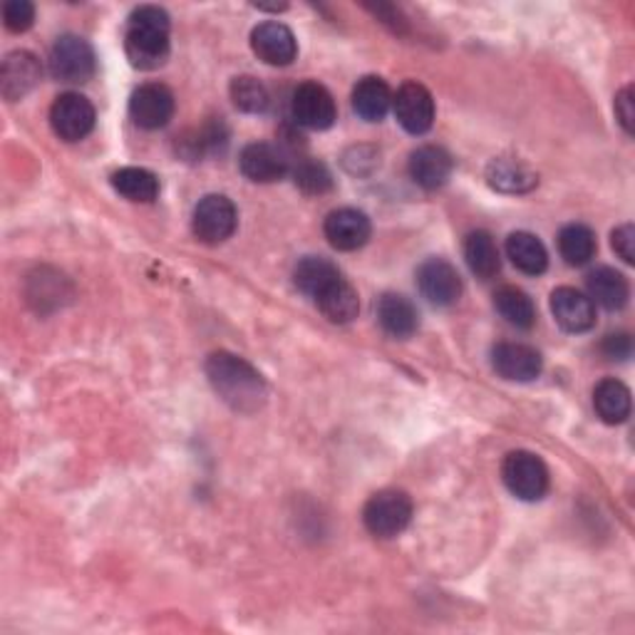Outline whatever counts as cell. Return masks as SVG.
Wrapping results in <instances>:
<instances>
[{
    "mask_svg": "<svg viewBox=\"0 0 635 635\" xmlns=\"http://www.w3.org/2000/svg\"><path fill=\"white\" fill-rule=\"evenodd\" d=\"M207 378L216 395L231 410L244 412V415L264 408L268 398L266 380L261 378V372L244 358L234 356V352H211L207 360Z\"/></svg>",
    "mask_w": 635,
    "mask_h": 635,
    "instance_id": "cell-1",
    "label": "cell"
},
{
    "mask_svg": "<svg viewBox=\"0 0 635 635\" xmlns=\"http://www.w3.org/2000/svg\"><path fill=\"white\" fill-rule=\"evenodd\" d=\"M171 23L165 8L139 6L133 10L125 33V53L137 70H157L169 60Z\"/></svg>",
    "mask_w": 635,
    "mask_h": 635,
    "instance_id": "cell-2",
    "label": "cell"
},
{
    "mask_svg": "<svg viewBox=\"0 0 635 635\" xmlns=\"http://www.w3.org/2000/svg\"><path fill=\"white\" fill-rule=\"evenodd\" d=\"M412 521V499L400 489H382L372 494L366 509H362V523L378 539H395L410 527Z\"/></svg>",
    "mask_w": 635,
    "mask_h": 635,
    "instance_id": "cell-3",
    "label": "cell"
},
{
    "mask_svg": "<svg viewBox=\"0 0 635 635\" xmlns=\"http://www.w3.org/2000/svg\"><path fill=\"white\" fill-rule=\"evenodd\" d=\"M501 479L514 497L521 501H539L549 491V469L543 459L527 449L509 452L501 462Z\"/></svg>",
    "mask_w": 635,
    "mask_h": 635,
    "instance_id": "cell-4",
    "label": "cell"
},
{
    "mask_svg": "<svg viewBox=\"0 0 635 635\" xmlns=\"http://www.w3.org/2000/svg\"><path fill=\"white\" fill-rule=\"evenodd\" d=\"M97 67L95 50L80 35H63L50 50V73L67 85H83L93 80Z\"/></svg>",
    "mask_w": 635,
    "mask_h": 635,
    "instance_id": "cell-5",
    "label": "cell"
},
{
    "mask_svg": "<svg viewBox=\"0 0 635 635\" xmlns=\"http://www.w3.org/2000/svg\"><path fill=\"white\" fill-rule=\"evenodd\" d=\"M239 224V214L234 201L224 194H209L194 207V216H191V229L194 236L207 246L224 244L226 239L234 236Z\"/></svg>",
    "mask_w": 635,
    "mask_h": 635,
    "instance_id": "cell-6",
    "label": "cell"
},
{
    "mask_svg": "<svg viewBox=\"0 0 635 635\" xmlns=\"http://www.w3.org/2000/svg\"><path fill=\"white\" fill-rule=\"evenodd\" d=\"M95 107L85 95L65 93L60 95L50 107V125L53 133L65 142H80L95 127Z\"/></svg>",
    "mask_w": 635,
    "mask_h": 635,
    "instance_id": "cell-7",
    "label": "cell"
},
{
    "mask_svg": "<svg viewBox=\"0 0 635 635\" xmlns=\"http://www.w3.org/2000/svg\"><path fill=\"white\" fill-rule=\"evenodd\" d=\"M392 109L400 127L410 135H425L435 125V99L432 93L420 83H405L398 95H392Z\"/></svg>",
    "mask_w": 635,
    "mask_h": 635,
    "instance_id": "cell-8",
    "label": "cell"
},
{
    "mask_svg": "<svg viewBox=\"0 0 635 635\" xmlns=\"http://www.w3.org/2000/svg\"><path fill=\"white\" fill-rule=\"evenodd\" d=\"M290 113L300 127L316 129V133L330 129L338 119L336 99L318 83H304L296 87L294 99H290Z\"/></svg>",
    "mask_w": 635,
    "mask_h": 635,
    "instance_id": "cell-9",
    "label": "cell"
},
{
    "mask_svg": "<svg viewBox=\"0 0 635 635\" xmlns=\"http://www.w3.org/2000/svg\"><path fill=\"white\" fill-rule=\"evenodd\" d=\"M174 95L167 85L147 83L129 97V117L142 129H161L174 117Z\"/></svg>",
    "mask_w": 635,
    "mask_h": 635,
    "instance_id": "cell-10",
    "label": "cell"
},
{
    "mask_svg": "<svg viewBox=\"0 0 635 635\" xmlns=\"http://www.w3.org/2000/svg\"><path fill=\"white\" fill-rule=\"evenodd\" d=\"M251 50L266 65L286 67L298 55V40L288 25L278 23V20H266L251 30Z\"/></svg>",
    "mask_w": 635,
    "mask_h": 635,
    "instance_id": "cell-11",
    "label": "cell"
},
{
    "mask_svg": "<svg viewBox=\"0 0 635 635\" xmlns=\"http://www.w3.org/2000/svg\"><path fill=\"white\" fill-rule=\"evenodd\" d=\"M417 286L420 294L437 308L455 306L462 296V278L445 258L425 261L417 271Z\"/></svg>",
    "mask_w": 635,
    "mask_h": 635,
    "instance_id": "cell-12",
    "label": "cell"
},
{
    "mask_svg": "<svg viewBox=\"0 0 635 635\" xmlns=\"http://www.w3.org/2000/svg\"><path fill=\"white\" fill-rule=\"evenodd\" d=\"M491 368L504 380L531 382L541 375L543 360L537 348L523 346V342H499L491 350Z\"/></svg>",
    "mask_w": 635,
    "mask_h": 635,
    "instance_id": "cell-13",
    "label": "cell"
},
{
    "mask_svg": "<svg viewBox=\"0 0 635 635\" xmlns=\"http://www.w3.org/2000/svg\"><path fill=\"white\" fill-rule=\"evenodd\" d=\"M40 75H43V67H40L38 57L28 50H15V53L6 55L3 65H0V93L8 103L23 99L40 83Z\"/></svg>",
    "mask_w": 635,
    "mask_h": 635,
    "instance_id": "cell-14",
    "label": "cell"
},
{
    "mask_svg": "<svg viewBox=\"0 0 635 635\" xmlns=\"http://www.w3.org/2000/svg\"><path fill=\"white\" fill-rule=\"evenodd\" d=\"M326 239L332 248L338 251H358L368 244L370 239V219L358 209H336L326 216Z\"/></svg>",
    "mask_w": 635,
    "mask_h": 635,
    "instance_id": "cell-15",
    "label": "cell"
},
{
    "mask_svg": "<svg viewBox=\"0 0 635 635\" xmlns=\"http://www.w3.org/2000/svg\"><path fill=\"white\" fill-rule=\"evenodd\" d=\"M551 314L567 332H586L596 326V306L576 288H557L551 294Z\"/></svg>",
    "mask_w": 635,
    "mask_h": 635,
    "instance_id": "cell-16",
    "label": "cell"
},
{
    "mask_svg": "<svg viewBox=\"0 0 635 635\" xmlns=\"http://www.w3.org/2000/svg\"><path fill=\"white\" fill-rule=\"evenodd\" d=\"M239 167L244 171V177L256 181V184H274V181L284 179L288 171L286 157L281 155L274 145L266 142H254L244 147Z\"/></svg>",
    "mask_w": 635,
    "mask_h": 635,
    "instance_id": "cell-17",
    "label": "cell"
},
{
    "mask_svg": "<svg viewBox=\"0 0 635 635\" xmlns=\"http://www.w3.org/2000/svg\"><path fill=\"white\" fill-rule=\"evenodd\" d=\"M452 169H455V161H452L447 149L435 145L420 147L410 157V177L422 189L432 191L445 187L452 177Z\"/></svg>",
    "mask_w": 635,
    "mask_h": 635,
    "instance_id": "cell-18",
    "label": "cell"
},
{
    "mask_svg": "<svg viewBox=\"0 0 635 635\" xmlns=\"http://www.w3.org/2000/svg\"><path fill=\"white\" fill-rule=\"evenodd\" d=\"M392 107V89L382 77L368 75L352 87V109L366 123H380Z\"/></svg>",
    "mask_w": 635,
    "mask_h": 635,
    "instance_id": "cell-19",
    "label": "cell"
},
{
    "mask_svg": "<svg viewBox=\"0 0 635 635\" xmlns=\"http://www.w3.org/2000/svg\"><path fill=\"white\" fill-rule=\"evenodd\" d=\"M487 179L494 189L504 194H523L539 184L537 171H531L529 165H523L517 157H497L489 161Z\"/></svg>",
    "mask_w": 635,
    "mask_h": 635,
    "instance_id": "cell-20",
    "label": "cell"
},
{
    "mask_svg": "<svg viewBox=\"0 0 635 635\" xmlns=\"http://www.w3.org/2000/svg\"><path fill=\"white\" fill-rule=\"evenodd\" d=\"M586 286H589V298L593 300V304H599L606 310H621L631 298L628 278L623 276L621 271L608 268V266L591 271Z\"/></svg>",
    "mask_w": 635,
    "mask_h": 635,
    "instance_id": "cell-21",
    "label": "cell"
},
{
    "mask_svg": "<svg viewBox=\"0 0 635 635\" xmlns=\"http://www.w3.org/2000/svg\"><path fill=\"white\" fill-rule=\"evenodd\" d=\"M378 322L392 338H410L420 326L417 308L400 294H385L378 304Z\"/></svg>",
    "mask_w": 635,
    "mask_h": 635,
    "instance_id": "cell-22",
    "label": "cell"
},
{
    "mask_svg": "<svg viewBox=\"0 0 635 635\" xmlns=\"http://www.w3.org/2000/svg\"><path fill=\"white\" fill-rule=\"evenodd\" d=\"M593 408L606 425H621L631 417V390L616 378L601 380L593 390Z\"/></svg>",
    "mask_w": 635,
    "mask_h": 635,
    "instance_id": "cell-23",
    "label": "cell"
},
{
    "mask_svg": "<svg viewBox=\"0 0 635 635\" xmlns=\"http://www.w3.org/2000/svg\"><path fill=\"white\" fill-rule=\"evenodd\" d=\"M507 256L527 276H541L549 266L547 246L529 231H517L507 239Z\"/></svg>",
    "mask_w": 635,
    "mask_h": 635,
    "instance_id": "cell-24",
    "label": "cell"
},
{
    "mask_svg": "<svg viewBox=\"0 0 635 635\" xmlns=\"http://www.w3.org/2000/svg\"><path fill=\"white\" fill-rule=\"evenodd\" d=\"M316 304L320 308V314L330 322H338V326H346V322L356 320L360 314L358 290L352 288L346 278L336 281L328 290H322L316 298Z\"/></svg>",
    "mask_w": 635,
    "mask_h": 635,
    "instance_id": "cell-25",
    "label": "cell"
},
{
    "mask_svg": "<svg viewBox=\"0 0 635 635\" xmlns=\"http://www.w3.org/2000/svg\"><path fill=\"white\" fill-rule=\"evenodd\" d=\"M342 276H340L338 266L330 264V261L322 258V256L300 258L296 271H294L296 286L314 300L322 294V290H328Z\"/></svg>",
    "mask_w": 635,
    "mask_h": 635,
    "instance_id": "cell-26",
    "label": "cell"
},
{
    "mask_svg": "<svg viewBox=\"0 0 635 635\" xmlns=\"http://www.w3.org/2000/svg\"><path fill=\"white\" fill-rule=\"evenodd\" d=\"M465 258L472 274L481 281L497 278V274L501 271L499 248L487 231H472L465 241Z\"/></svg>",
    "mask_w": 635,
    "mask_h": 635,
    "instance_id": "cell-27",
    "label": "cell"
},
{
    "mask_svg": "<svg viewBox=\"0 0 635 635\" xmlns=\"http://www.w3.org/2000/svg\"><path fill=\"white\" fill-rule=\"evenodd\" d=\"M113 187L117 194H123L127 201H135V204H152L159 197V179L142 167H125L115 171Z\"/></svg>",
    "mask_w": 635,
    "mask_h": 635,
    "instance_id": "cell-28",
    "label": "cell"
},
{
    "mask_svg": "<svg viewBox=\"0 0 635 635\" xmlns=\"http://www.w3.org/2000/svg\"><path fill=\"white\" fill-rule=\"evenodd\" d=\"M494 306H497L499 316L509 322L514 328L527 330L537 322V308H533V300L529 294H523L517 286H501L497 294H494Z\"/></svg>",
    "mask_w": 635,
    "mask_h": 635,
    "instance_id": "cell-29",
    "label": "cell"
},
{
    "mask_svg": "<svg viewBox=\"0 0 635 635\" xmlns=\"http://www.w3.org/2000/svg\"><path fill=\"white\" fill-rule=\"evenodd\" d=\"M561 258L569 266H586L596 256V234L583 224H569L559 234Z\"/></svg>",
    "mask_w": 635,
    "mask_h": 635,
    "instance_id": "cell-30",
    "label": "cell"
},
{
    "mask_svg": "<svg viewBox=\"0 0 635 635\" xmlns=\"http://www.w3.org/2000/svg\"><path fill=\"white\" fill-rule=\"evenodd\" d=\"M229 93H231V99H234V105L241 109V113H248V115L266 113L271 97H268V89L264 87V83H258L256 77H251V75L234 77Z\"/></svg>",
    "mask_w": 635,
    "mask_h": 635,
    "instance_id": "cell-31",
    "label": "cell"
},
{
    "mask_svg": "<svg viewBox=\"0 0 635 635\" xmlns=\"http://www.w3.org/2000/svg\"><path fill=\"white\" fill-rule=\"evenodd\" d=\"M294 177H296V187L310 197L328 194V191L332 189V174L322 161H316V159L300 161Z\"/></svg>",
    "mask_w": 635,
    "mask_h": 635,
    "instance_id": "cell-32",
    "label": "cell"
},
{
    "mask_svg": "<svg viewBox=\"0 0 635 635\" xmlns=\"http://www.w3.org/2000/svg\"><path fill=\"white\" fill-rule=\"evenodd\" d=\"M35 23V6L28 0H8L3 6V25L10 33H25Z\"/></svg>",
    "mask_w": 635,
    "mask_h": 635,
    "instance_id": "cell-33",
    "label": "cell"
},
{
    "mask_svg": "<svg viewBox=\"0 0 635 635\" xmlns=\"http://www.w3.org/2000/svg\"><path fill=\"white\" fill-rule=\"evenodd\" d=\"M611 244L613 251L626 261V264H633L635 261V226L633 224H623L616 231H613L611 236Z\"/></svg>",
    "mask_w": 635,
    "mask_h": 635,
    "instance_id": "cell-34",
    "label": "cell"
},
{
    "mask_svg": "<svg viewBox=\"0 0 635 635\" xmlns=\"http://www.w3.org/2000/svg\"><path fill=\"white\" fill-rule=\"evenodd\" d=\"M601 350L608 360H626L633 352V340L628 332H611V336H606V340H603Z\"/></svg>",
    "mask_w": 635,
    "mask_h": 635,
    "instance_id": "cell-35",
    "label": "cell"
},
{
    "mask_svg": "<svg viewBox=\"0 0 635 635\" xmlns=\"http://www.w3.org/2000/svg\"><path fill=\"white\" fill-rule=\"evenodd\" d=\"M616 117L621 127L626 129V135H633L635 123V109H633V87H623L616 95Z\"/></svg>",
    "mask_w": 635,
    "mask_h": 635,
    "instance_id": "cell-36",
    "label": "cell"
}]
</instances>
